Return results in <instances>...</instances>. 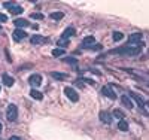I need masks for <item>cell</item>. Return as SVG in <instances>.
<instances>
[{
  "instance_id": "4fadbf2b",
  "label": "cell",
  "mask_w": 149,
  "mask_h": 140,
  "mask_svg": "<svg viewBox=\"0 0 149 140\" xmlns=\"http://www.w3.org/2000/svg\"><path fill=\"white\" fill-rule=\"evenodd\" d=\"M130 96H131V98H134L136 102L139 103V106H140V107H145V100L142 98L139 94H136V92H130Z\"/></svg>"
},
{
  "instance_id": "52a82bcc",
  "label": "cell",
  "mask_w": 149,
  "mask_h": 140,
  "mask_svg": "<svg viewBox=\"0 0 149 140\" xmlns=\"http://www.w3.org/2000/svg\"><path fill=\"white\" fill-rule=\"evenodd\" d=\"M101 94L106 96L107 98H111V100H115L116 98V94H115L111 88H109V86H103V88H101Z\"/></svg>"
},
{
  "instance_id": "7c38bea8",
  "label": "cell",
  "mask_w": 149,
  "mask_h": 140,
  "mask_svg": "<svg viewBox=\"0 0 149 140\" xmlns=\"http://www.w3.org/2000/svg\"><path fill=\"white\" fill-rule=\"evenodd\" d=\"M9 9V12H11V14H14V15H18V14H23V8H21V6H18V5H12L11 6V8H8Z\"/></svg>"
},
{
  "instance_id": "ba28073f",
  "label": "cell",
  "mask_w": 149,
  "mask_h": 140,
  "mask_svg": "<svg viewBox=\"0 0 149 140\" xmlns=\"http://www.w3.org/2000/svg\"><path fill=\"white\" fill-rule=\"evenodd\" d=\"M14 24L17 25V27L18 29H24V27H28V25H30V23L27 21V19H24V18H17L15 19V21H14Z\"/></svg>"
},
{
  "instance_id": "d6a6232c",
  "label": "cell",
  "mask_w": 149,
  "mask_h": 140,
  "mask_svg": "<svg viewBox=\"0 0 149 140\" xmlns=\"http://www.w3.org/2000/svg\"><path fill=\"white\" fill-rule=\"evenodd\" d=\"M0 30H2V27H0Z\"/></svg>"
},
{
  "instance_id": "8fae6325",
  "label": "cell",
  "mask_w": 149,
  "mask_h": 140,
  "mask_svg": "<svg viewBox=\"0 0 149 140\" xmlns=\"http://www.w3.org/2000/svg\"><path fill=\"white\" fill-rule=\"evenodd\" d=\"M2 81H3V84H5L6 86H12V85H14V78L9 76L8 73H5V75L2 76Z\"/></svg>"
},
{
  "instance_id": "484cf974",
  "label": "cell",
  "mask_w": 149,
  "mask_h": 140,
  "mask_svg": "<svg viewBox=\"0 0 149 140\" xmlns=\"http://www.w3.org/2000/svg\"><path fill=\"white\" fill-rule=\"evenodd\" d=\"M75 85L79 86V88H83V82L81 81V79H76V81H75Z\"/></svg>"
},
{
  "instance_id": "3957f363",
  "label": "cell",
  "mask_w": 149,
  "mask_h": 140,
  "mask_svg": "<svg viewBox=\"0 0 149 140\" xmlns=\"http://www.w3.org/2000/svg\"><path fill=\"white\" fill-rule=\"evenodd\" d=\"M64 94L67 96V98L70 100V102H73V103H76L77 100H79V94H77V92L73 90V88H64Z\"/></svg>"
},
{
  "instance_id": "5b68a950",
  "label": "cell",
  "mask_w": 149,
  "mask_h": 140,
  "mask_svg": "<svg viewBox=\"0 0 149 140\" xmlns=\"http://www.w3.org/2000/svg\"><path fill=\"white\" fill-rule=\"evenodd\" d=\"M28 82H30L31 86H39L42 84V76L40 75H31L28 78Z\"/></svg>"
},
{
  "instance_id": "ffe728a7",
  "label": "cell",
  "mask_w": 149,
  "mask_h": 140,
  "mask_svg": "<svg viewBox=\"0 0 149 140\" xmlns=\"http://www.w3.org/2000/svg\"><path fill=\"white\" fill-rule=\"evenodd\" d=\"M122 37H124V35H122L121 31H115L113 35H112V39L115 42H119V40H122Z\"/></svg>"
},
{
  "instance_id": "cb8c5ba5",
  "label": "cell",
  "mask_w": 149,
  "mask_h": 140,
  "mask_svg": "<svg viewBox=\"0 0 149 140\" xmlns=\"http://www.w3.org/2000/svg\"><path fill=\"white\" fill-rule=\"evenodd\" d=\"M58 45H60V46H61V49H63V48H66V46L69 45V42H67V40H64V39H61V40L58 42Z\"/></svg>"
},
{
  "instance_id": "2e32d148",
  "label": "cell",
  "mask_w": 149,
  "mask_h": 140,
  "mask_svg": "<svg viewBox=\"0 0 149 140\" xmlns=\"http://www.w3.org/2000/svg\"><path fill=\"white\" fill-rule=\"evenodd\" d=\"M75 35V29H72V27H69V29H66V31L63 33V39L64 40H67L69 37H72Z\"/></svg>"
},
{
  "instance_id": "44dd1931",
  "label": "cell",
  "mask_w": 149,
  "mask_h": 140,
  "mask_svg": "<svg viewBox=\"0 0 149 140\" xmlns=\"http://www.w3.org/2000/svg\"><path fill=\"white\" fill-rule=\"evenodd\" d=\"M52 55H54V57H61V55H64V49H61V48L52 49Z\"/></svg>"
},
{
  "instance_id": "9a60e30c",
  "label": "cell",
  "mask_w": 149,
  "mask_h": 140,
  "mask_svg": "<svg viewBox=\"0 0 149 140\" xmlns=\"http://www.w3.org/2000/svg\"><path fill=\"white\" fill-rule=\"evenodd\" d=\"M30 96H31V98H34V100H42L43 98V94L40 91H37V90H31Z\"/></svg>"
},
{
  "instance_id": "4316f807",
  "label": "cell",
  "mask_w": 149,
  "mask_h": 140,
  "mask_svg": "<svg viewBox=\"0 0 149 140\" xmlns=\"http://www.w3.org/2000/svg\"><path fill=\"white\" fill-rule=\"evenodd\" d=\"M5 21H8V17L5 14H0V23H5Z\"/></svg>"
},
{
  "instance_id": "83f0119b",
  "label": "cell",
  "mask_w": 149,
  "mask_h": 140,
  "mask_svg": "<svg viewBox=\"0 0 149 140\" xmlns=\"http://www.w3.org/2000/svg\"><path fill=\"white\" fill-rule=\"evenodd\" d=\"M66 63H70V64H76V60H75V58H66Z\"/></svg>"
},
{
  "instance_id": "e0dca14e",
  "label": "cell",
  "mask_w": 149,
  "mask_h": 140,
  "mask_svg": "<svg viewBox=\"0 0 149 140\" xmlns=\"http://www.w3.org/2000/svg\"><path fill=\"white\" fill-rule=\"evenodd\" d=\"M51 76H52L54 79H58V81H64V79L67 78L64 73H58V72H52V73H51Z\"/></svg>"
},
{
  "instance_id": "f546056e",
  "label": "cell",
  "mask_w": 149,
  "mask_h": 140,
  "mask_svg": "<svg viewBox=\"0 0 149 140\" xmlns=\"http://www.w3.org/2000/svg\"><path fill=\"white\" fill-rule=\"evenodd\" d=\"M82 81H85V82H88V84H91V85H94V81H91V79H87V78H83Z\"/></svg>"
},
{
  "instance_id": "7a4b0ae2",
  "label": "cell",
  "mask_w": 149,
  "mask_h": 140,
  "mask_svg": "<svg viewBox=\"0 0 149 140\" xmlns=\"http://www.w3.org/2000/svg\"><path fill=\"white\" fill-rule=\"evenodd\" d=\"M17 116H18V107L15 104H9L8 110H6V118H8L9 121H15Z\"/></svg>"
},
{
  "instance_id": "f1b7e54d",
  "label": "cell",
  "mask_w": 149,
  "mask_h": 140,
  "mask_svg": "<svg viewBox=\"0 0 149 140\" xmlns=\"http://www.w3.org/2000/svg\"><path fill=\"white\" fill-rule=\"evenodd\" d=\"M12 5H14V2H5V3H3V6H5V8H11Z\"/></svg>"
},
{
  "instance_id": "4dcf8cb0",
  "label": "cell",
  "mask_w": 149,
  "mask_h": 140,
  "mask_svg": "<svg viewBox=\"0 0 149 140\" xmlns=\"http://www.w3.org/2000/svg\"><path fill=\"white\" fill-rule=\"evenodd\" d=\"M9 140H21V139H19V137H17V136H12Z\"/></svg>"
},
{
  "instance_id": "ac0fdd59",
  "label": "cell",
  "mask_w": 149,
  "mask_h": 140,
  "mask_svg": "<svg viewBox=\"0 0 149 140\" xmlns=\"http://www.w3.org/2000/svg\"><path fill=\"white\" fill-rule=\"evenodd\" d=\"M121 100H122V103H124V106H125V107H128V109H133V103H131V100L128 98L127 96H124V97H122Z\"/></svg>"
},
{
  "instance_id": "5bb4252c",
  "label": "cell",
  "mask_w": 149,
  "mask_h": 140,
  "mask_svg": "<svg viewBox=\"0 0 149 140\" xmlns=\"http://www.w3.org/2000/svg\"><path fill=\"white\" fill-rule=\"evenodd\" d=\"M83 46L85 48H88V46H91L93 43H95V39H94V36H87V37H83Z\"/></svg>"
},
{
  "instance_id": "7402d4cb",
  "label": "cell",
  "mask_w": 149,
  "mask_h": 140,
  "mask_svg": "<svg viewBox=\"0 0 149 140\" xmlns=\"http://www.w3.org/2000/svg\"><path fill=\"white\" fill-rule=\"evenodd\" d=\"M49 17L52 18V19H61V18L64 17V14H63V12H52Z\"/></svg>"
},
{
  "instance_id": "8992f818",
  "label": "cell",
  "mask_w": 149,
  "mask_h": 140,
  "mask_svg": "<svg viewBox=\"0 0 149 140\" xmlns=\"http://www.w3.org/2000/svg\"><path fill=\"white\" fill-rule=\"evenodd\" d=\"M12 36H14V39H15L17 42H19L21 39H25V37H27V33H25L24 30H21V29H17L14 33H12Z\"/></svg>"
},
{
  "instance_id": "9c48e42d",
  "label": "cell",
  "mask_w": 149,
  "mask_h": 140,
  "mask_svg": "<svg viewBox=\"0 0 149 140\" xmlns=\"http://www.w3.org/2000/svg\"><path fill=\"white\" fill-rule=\"evenodd\" d=\"M142 33H133V35H130L128 36V42L130 43H140V40H142Z\"/></svg>"
},
{
  "instance_id": "6da1fadb",
  "label": "cell",
  "mask_w": 149,
  "mask_h": 140,
  "mask_svg": "<svg viewBox=\"0 0 149 140\" xmlns=\"http://www.w3.org/2000/svg\"><path fill=\"white\" fill-rule=\"evenodd\" d=\"M113 54H121V55H139L142 52V46L140 43L137 46H131V45H127L125 48H119L116 51H112Z\"/></svg>"
},
{
  "instance_id": "277c9868",
  "label": "cell",
  "mask_w": 149,
  "mask_h": 140,
  "mask_svg": "<svg viewBox=\"0 0 149 140\" xmlns=\"http://www.w3.org/2000/svg\"><path fill=\"white\" fill-rule=\"evenodd\" d=\"M100 121L103 122V124H111L112 122V115L109 112H106V110H103V112H100Z\"/></svg>"
},
{
  "instance_id": "603a6c76",
  "label": "cell",
  "mask_w": 149,
  "mask_h": 140,
  "mask_svg": "<svg viewBox=\"0 0 149 140\" xmlns=\"http://www.w3.org/2000/svg\"><path fill=\"white\" fill-rule=\"evenodd\" d=\"M113 116H115V118H118L119 121H121V119H124V113H122L119 109H115V110H113Z\"/></svg>"
},
{
  "instance_id": "d6986e66",
  "label": "cell",
  "mask_w": 149,
  "mask_h": 140,
  "mask_svg": "<svg viewBox=\"0 0 149 140\" xmlns=\"http://www.w3.org/2000/svg\"><path fill=\"white\" fill-rule=\"evenodd\" d=\"M118 128H119L121 131H127V130H128V122L124 121V119H121L119 124H118Z\"/></svg>"
},
{
  "instance_id": "d4e9b609",
  "label": "cell",
  "mask_w": 149,
  "mask_h": 140,
  "mask_svg": "<svg viewBox=\"0 0 149 140\" xmlns=\"http://www.w3.org/2000/svg\"><path fill=\"white\" fill-rule=\"evenodd\" d=\"M30 17L33 18V19H43V15L42 14H31Z\"/></svg>"
},
{
  "instance_id": "1f68e13d",
  "label": "cell",
  "mask_w": 149,
  "mask_h": 140,
  "mask_svg": "<svg viewBox=\"0 0 149 140\" xmlns=\"http://www.w3.org/2000/svg\"><path fill=\"white\" fill-rule=\"evenodd\" d=\"M0 131H2V122H0Z\"/></svg>"
},
{
  "instance_id": "30bf717a",
  "label": "cell",
  "mask_w": 149,
  "mask_h": 140,
  "mask_svg": "<svg viewBox=\"0 0 149 140\" xmlns=\"http://www.w3.org/2000/svg\"><path fill=\"white\" fill-rule=\"evenodd\" d=\"M30 42L33 45H40V43L45 42V37L40 36V35H33V36H31V39H30Z\"/></svg>"
}]
</instances>
